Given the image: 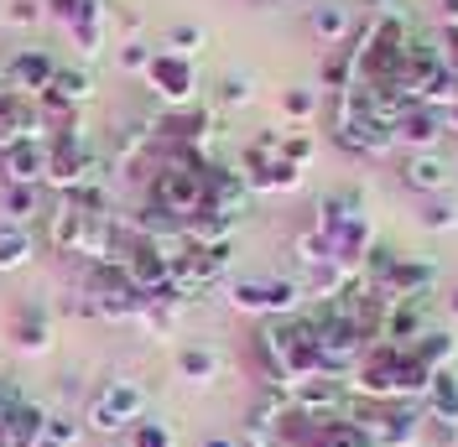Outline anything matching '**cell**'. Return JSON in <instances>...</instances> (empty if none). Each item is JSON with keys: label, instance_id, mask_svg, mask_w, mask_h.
Masks as SVG:
<instances>
[{"label": "cell", "instance_id": "cell-7", "mask_svg": "<svg viewBox=\"0 0 458 447\" xmlns=\"http://www.w3.org/2000/svg\"><path fill=\"white\" fill-rule=\"evenodd\" d=\"M53 73H57V63L42 47H16V53L5 57V68H0V79L16 89V94H31V99L53 84Z\"/></svg>", "mask_w": 458, "mask_h": 447}, {"label": "cell", "instance_id": "cell-32", "mask_svg": "<svg viewBox=\"0 0 458 447\" xmlns=\"http://www.w3.org/2000/svg\"><path fill=\"white\" fill-rule=\"evenodd\" d=\"M16 401H21L16 385H0V432H5V421H11V411H16Z\"/></svg>", "mask_w": 458, "mask_h": 447}, {"label": "cell", "instance_id": "cell-9", "mask_svg": "<svg viewBox=\"0 0 458 447\" xmlns=\"http://www.w3.org/2000/svg\"><path fill=\"white\" fill-rule=\"evenodd\" d=\"M443 131H448V114L443 110L411 105V110L396 120V146H406V151H432V146L443 140Z\"/></svg>", "mask_w": 458, "mask_h": 447}, {"label": "cell", "instance_id": "cell-20", "mask_svg": "<svg viewBox=\"0 0 458 447\" xmlns=\"http://www.w3.org/2000/svg\"><path fill=\"white\" fill-rule=\"evenodd\" d=\"M125 447H177V432L162 417H141L125 432Z\"/></svg>", "mask_w": 458, "mask_h": 447}, {"label": "cell", "instance_id": "cell-13", "mask_svg": "<svg viewBox=\"0 0 458 447\" xmlns=\"http://www.w3.org/2000/svg\"><path fill=\"white\" fill-rule=\"evenodd\" d=\"M432 286H437V266L432 260H411V255H401L391 281L380 286V291H391V297H428Z\"/></svg>", "mask_w": 458, "mask_h": 447}, {"label": "cell", "instance_id": "cell-30", "mask_svg": "<svg viewBox=\"0 0 458 447\" xmlns=\"http://www.w3.org/2000/svg\"><path fill=\"white\" fill-rule=\"evenodd\" d=\"M47 443H57V447H73L79 443V421H68V417H47V432H42Z\"/></svg>", "mask_w": 458, "mask_h": 447}, {"label": "cell", "instance_id": "cell-1", "mask_svg": "<svg viewBox=\"0 0 458 447\" xmlns=\"http://www.w3.org/2000/svg\"><path fill=\"white\" fill-rule=\"evenodd\" d=\"M151 94L162 99V110H182V105H199V63L182 53H167V47H157L151 63H146L141 73Z\"/></svg>", "mask_w": 458, "mask_h": 447}, {"label": "cell", "instance_id": "cell-6", "mask_svg": "<svg viewBox=\"0 0 458 447\" xmlns=\"http://www.w3.org/2000/svg\"><path fill=\"white\" fill-rule=\"evenodd\" d=\"M47 151H53L47 136H21L16 146H5V177H11V188H42L47 182Z\"/></svg>", "mask_w": 458, "mask_h": 447}, {"label": "cell", "instance_id": "cell-17", "mask_svg": "<svg viewBox=\"0 0 458 447\" xmlns=\"http://www.w3.org/2000/svg\"><path fill=\"white\" fill-rule=\"evenodd\" d=\"M308 27L323 47H339L344 37H349V5L339 0H328V5H313V16H308Z\"/></svg>", "mask_w": 458, "mask_h": 447}, {"label": "cell", "instance_id": "cell-22", "mask_svg": "<svg viewBox=\"0 0 458 447\" xmlns=\"http://www.w3.org/2000/svg\"><path fill=\"white\" fill-rule=\"evenodd\" d=\"M203 42H208V31H203V27H193V21H177V27L167 31V42H162V47H167V53H182V57H199Z\"/></svg>", "mask_w": 458, "mask_h": 447}, {"label": "cell", "instance_id": "cell-36", "mask_svg": "<svg viewBox=\"0 0 458 447\" xmlns=\"http://www.w3.org/2000/svg\"><path fill=\"white\" fill-rule=\"evenodd\" d=\"M448 312H454V317H458V291H454V297H448Z\"/></svg>", "mask_w": 458, "mask_h": 447}, {"label": "cell", "instance_id": "cell-11", "mask_svg": "<svg viewBox=\"0 0 458 447\" xmlns=\"http://www.w3.org/2000/svg\"><path fill=\"white\" fill-rule=\"evenodd\" d=\"M47 406H37V401H16V411H11V421H5V432H0V443L5 447H37L42 443V432H47Z\"/></svg>", "mask_w": 458, "mask_h": 447}, {"label": "cell", "instance_id": "cell-21", "mask_svg": "<svg viewBox=\"0 0 458 447\" xmlns=\"http://www.w3.org/2000/svg\"><path fill=\"white\" fill-rule=\"evenodd\" d=\"M417 224H422L428 234H448V229H458V203L448 193L428 198V203H422V214H417Z\"/></svg>", "mask_w": 458, "mask_h": 447}, {"label": "cell", "instance_id": "cell-28", "mask_svg": "<svg viewBox=\"0 0 458 447\" xmlns=\"http://www.w3.org/2000/svg\"><path fill=\"white\" fill-rule=\"evenodd\" d=\"M151 53H157V47H146L141 37H131V42H120V68H125V73H146Z\"/></svg>", "mask_w": 458, "mask_h": 447}, {"label": "cell", "instance_id": "cell-3", "mask_svg": "<svg viewBox=\"0 0 458 447\" xmlns=\"http://www.w3.org/2000/svg\"><path fill=\"white\" fill-rule=\"evenodd\" d=\"M57 16H63V27L84 57L105 53V37H110V5L105 0H57Z\"/></svg>", "mask_w": 458, "mask_h": 447}, {"label": "cell", "instance_id": "cell-12", "mask_svg": "<svg viewBox=\"0 0 458 447\" xmlns=\"http://www.w3.org/2000/svg\"><path fill=\"white\" fill-rule=\"evenodd\" d=\"M422 411H428V421L458 426V369H432L428 391H422Z\"/></svg>", "mask_w": 458, "mask_h": 447}, {"label": "cell", "instance_id": "cell-25", "mask_svg": "<svg viewBox=\"0 0 458 447\" xmlns=\"http://www.w3.org/2000/svg\"><path fill=\"white\" fill-rule=\"evenodd\" d=\"M256 99V79L250 73H229L225 84H219V105L225 110H240V105H250Z\"/></svg>", "mask_w": 458, "mask_h": 447}, {"label": "cell", "instance_id": "cell-27", "mask_svg": "<svg viewBox=\"0 0 458 447\" xmlns=\"http://www.w3.org/2000/svg\"><path fill=\"white\" fill-rule=\"evenodd\" d=\"M5 219L11 224L37 219V188H11V193H5Z\"/></svg>", "mask_w": 458, "mask_h": 447}, {"label": "cell", "instance_id": "cell-14", "mask_svg": "<svg viewBox=\"0 0 458 447\" xmlns=\"http://www.w3.org/2000/svg\"><path fill=\"white\" fill-rule=\"evenodd\" d=\"M42 94H53L57 105H68V110H84L89 99H94V79H89V68H57L53 84L42 89Z\"/></svg>", "mask_w": 458, "mask_h": 447}, {"label": "cell", "instance_id": "cell-35", "mask_svg": "<svg viewBox=\"0 0 458 447\" xmlns=\"http://www.w3.org/2000/svg\"><path fill=\"white\" fill-rule=\"evenodd\" d=\"M448 131H458V105H454V110H448Z\"/></svg>", "mask_w": 458, "mask_h": 447}, {"label": "cell", "instance_id": "cell-23", "mask_svg": "<svg viewBox=\"0 0 458 447\" xmlns=\"http://www.w3.org/2000/svg\"><path fill=\"white\" fill-rule=\"evenodd\" d=\"M318 89H308V84H292V89H282V114H292V120H313L318 114Z\"/></svg>", "mask_w": 458, "mask_h": 447}, {"label": "cell", "instance_id": "cell-34", "mask_svg": "<svg viewBox=\"0 0 458 447\" xmlns=\"http://www.w3.org/2000/svg\"><path fill=\"white\" fill-rule=\"evenodd\" d=\"M199 447H240V443H234V437H203Z\"/></svg>", "mask_w": 458, "mask_h": 447}, {"label": "cell", "instance_id": "cell-5", "mask_svg": "<svg viewBox=\"0 0 458 447\" xmlns=\"http://www.w3.org/2000/svg\"><path fill=\"white\" fill-rule=\"evenodd\" d=\"M21 136H47L42 110H37L31 94H16V89L0 79V146H16Z\"/></svg>", "mask_w": 458, "mask_h": 447}, {"label": "cell", "instance_id": "cell-2", "mask_svg": "<svg viewBox=\"0 0 458 447\" xmlns=\"http://www.w3.org/2000/svg\"><path fill=\"white\" fill-rule=\"evenodd\" d=\"M141 417H146L141 385H136V380H110L105 391L94 395V406H89V432H99V437H125Z\"/></svg>", "mask_w": 458, "mask_h": 447}, {"label": "cell", "instance_id": "cell-18", "mask_svg": "<svg viewBox=\"0 0 458 447\" xmlns=\"http://www.w3.org/2000/svg\"><path fill=\"white\" fill-rule=\"evenodd\" d=\"M411 349H417V359L428 364V369H454V359H458V338L448 328H428Z\"/></svg>", "mask_w": 458, "mask_h": 447}, {"label": "cell", "instance_id": "cell-29", "mask_svg": "<svg viewBox=\"0 0 458 447\" xmlns=\"http://www.w3.org/2000/svg\"><path fill=\"white\" fill-rule=\"evenodd\" d=\"M5 21H11V27H37V21H42V5H37V0H11V5H5Z\"/></svg>", "mask_w": 458, "mask_h": 447}, {"label": "cell", "instance_id": "cell-26", "mask_svg": "<svg viewBox=\"0 0 458 447\" xmlns=\"http://www.w3.org/2000/svg\"><path fill=\"white\" fill-rule=\"evenodd\" d=\"M47 343H53L47 323H42V317H27V312H21V323H16V349H27V354H42Z\"/></svg>", "mask_w": 458, "mask_h": 447}, {"label": "cell", "instance_id": "cell-19", "mask_svg": "<svg viewBox=\"0 0 458 447\" xmlns=\"http://www.w3.org/2000/svg\"><path fill=\"white\" fill-rule=\"evenodd\" d=\"M229 302L240 312H256V317H271V281H234L229 286Z\"/></svg>", "mask_w": 458, "mask_h": 447}, {"label": "cell", "instance_id": "cell-4", "mask_svg": "<svg viewBox=\"0 0 458 447\" xmlns=\"http://www.w3.org/2000/svg\"><path fill=\"white\" fill-rule=\"evenodd\" d=\"M214 136V114L203 110V105H182V110H162L151 120V140H162V146H208Z\"/></svg>", "mask_w": 458, "mask_h": 447}, {"label": "cell", "instance_id": "cell-24", "mask_svg": "<svg viewBox=\"0 0 458 447\" xmlns=\"http://www.w3.org/2000/svg\"><path fill=\"white\" fill-rule=\"evenodd\" d=\"M313 156H318V140L308 136V131H292V136H282V162H292V167H313Z\"/></svg>", "mask_w": 458, "mask_h": 447}, {"label": "cell", "instance_id": "cell-10", "mask_svg": "<svg viewBox=\"0 0 458 447\" xmlns=\"http://www.w3.org/2000/svg\"><path fill=\"white\" fill-rule=\"evenodd\" d=\"M370 245H375L370 219H365V214H354V219L334 234V266H339V271H349V276H360V266H365Z\"/></svg>", "mask_w": 458, "mask_h": 447}, {"label": "cell", "instance_id": "cell-15", "mask_svg": "<svg viewBox=\"0 0 458 447\" xmlns=\"http://www.w3.org/2000/svg\"><path fill=\"white\" fill-rule=\"evenodd\" d=\"M31 255H37V234H31L27 224H0V276L21 271Z\"/></svg>", "mask_w": 458, "mask_h": 447}, {"label": "cell", "instance_id": "cell-31", "mask_svg": "<svg viewBox=\"0 0 458 447\" xmlns=\"http://www.w3.org/2000/svg\"><path fill=\"white\" fill-rule=\"evenodd\" d=\"M437 57H443V68L458 79V27H443V42H437Z\"/></svg>", "mask_w": 458, "mask_h": 447}, {"label": "cell", "instance_id": "cell-38", "mask_svg": "<svg viewBox=\"0 0 458 447\" xmlns=\"http://www.w3.org/2000/svg\"><path fill=\"white\" fill-rule=\"evenodd\" d=\"M37 447H57V443H47V437H42V443H37Z\"/></svg>", "mask_w": 458, "mask_h": 447}, {"label": "cell", "instance_id": "cell-37", "mask_svg": "<svg viewBox=\"0 0 458 447\" xmlns=\"http://www.w3.org/2000/svg\"><path fill=\"white\" fill-rule=\"evenodd\" d=\"M276 5H302V0H276Z\"/></svg>", "mask_w": 458, "mask_h": 447}, {"label": "cell", "instance_id": "cell-8", "mask_svg": "<svg viewBox=\"0 0 458 447\" xmlns=\"http://www.w3.org/2000/svg\"><path fill=\"white\" fill-rule=\"evenodd\" d=\"M454 177H458V167H448L437 151H406V162H401V182L422 198H443L454 188Z\"/></svg>", "mask_w": 458, "mask_h": 447}, {"label": "cell", "instance_id": "cell-33", "mask_svg": "<svg viewBox=\"0 0 458 447\" xmlns=\"http://www.w3.org/2000/svg\"><path fill=\"white\" fill-rule=\"evenodd\" d=\"M437 16H443V27H458V0H437Z\"/></svg>", "mask_w": 458, "mask_h": 447}, {"label": "cell", "instance_id": "cell-16", "mask_svg": "<svg viewBox=\"0 0 458 447\" xmlns=\"http://www.w3.org/2000/svg\"><path fill=\"white\" fill-rule=\"evenodd\" d=\"M177 375H182L188 385H208V380L219 375V354H214L208 343H182V349H177Z\"/></svg>", "mask_w": 458, "mask_h": 447}]
</instances>
